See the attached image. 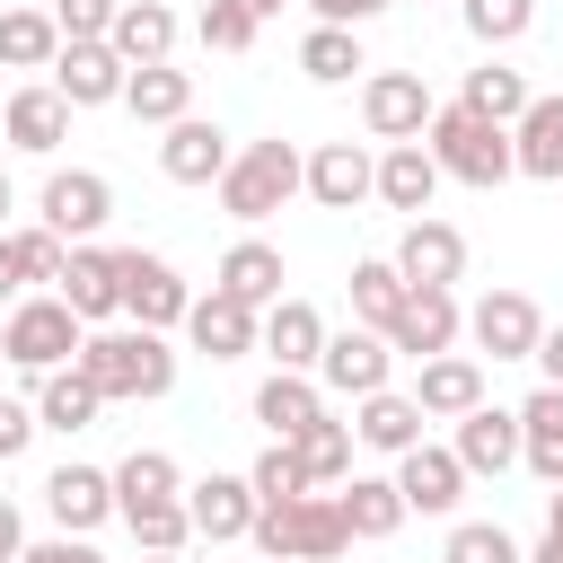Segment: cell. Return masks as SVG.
Masks as SVG:
<instances>
[{"mask_svg":"<svg viewBox=\"0 0 563 563\" xmlns=\"http://www.w3.org/2000/svg\"><path fill=\"white\" fill-rule=\"evenodd\" d=\"M79 369H88V387H97L106 405H114V396H167V387H176V352H167V334H150V325H106V334H88Z\"/></svg>","mask_w":563,"mask_h":563,"instance_id":"6da1fadb","label":"cell"},{"mask_svg":"<svg viewBox=\"0 0 563 563\" xmlns=\"http://www.w3.org/2000/svg\"><path fill=\"white\" fill-rule=\"evenodd\" d=\"M422 150L440 158V176H457V185H475V194H493L501 176H519L510 123H484V114H466V106H440L431 132H422Z\"/></svg>","mask_w":563,"mask_h":563,"instance_id":"7a4b0ae2","label":"cell"},{"mask_svg":"<svg viewBox=\"0 0 563 563\" xmlns=\"http://www.w3.org/2000/svg\"><path fill=\"white\" fill-rule=\"evenodd\" d=\"M273 563H334L343 545H352V519H343V501L334 493H299V501H273V510H255V528H246Z\"/></svg>","mask_w":563,"mask_h":563,"instance_id":"3957f363","label":"cell"},{"mask_svg":"<svg viewBox=\"0 0 563 563\" xmlns=\"http://www.w3.org/2000/svg\"><path fill=\"white\" fill-rule=\"evenodd\" d=\"M299 185H308V158H299L290 141H246V150L229 158V176H220V211H229V220H273Z\"/></svg>","mask_w":563,"mask_h":563,"instance_id":"277c9868","label":"cell"},{"mask_svg":"<svg viewBox=\"0 0 563 563\" xmlns=\"http://www.w3.org/2000/svg\"><path fill=\"white\" fill-rule=\"evenodd\" d=\"M88 352V334H79V317L62 308V299H18L9 308V334H0V361H18V369H35V378H53L62 361H79Z\"/></svg>","mask_w":563,"mask_h":563,"instance_id":"5b68a950","label":"cell"},{"mask_svg":"<svg viewBox=\"0 0 563 563\" xmlns=\"http://www.w3.org/2000/svg\"><path fill=\"white\" fill-rule=\"evenodd\" d=\"M114 290H123V317H132V325H150V334H167V325H185V317H194V290L176 282V264H167V255L123 246V255H114Z\"/></svg>","mask_w":563,"mask_h":563,"instance_id":"8992f818","label":"cell"},{"mask_svg":"<svg viewBox=\"0 0 563 563\" xmlns=\"http://www.w3.org/2000/svg\"><path fill=\"white\" fill-rule=\"evenodd\" d=\"M431 114H440V106H431V88H422L413 70H378V79L361 88V123H369L387 150H396V141H422Z\"/></svg>","mask_w":563,"mask_h":563,"instance_id":"52a82bcc","label":"cell"},{"mask_svg":"<svg viewBox=\"0 0 563 563\" xmlns=\"http://www.w3.org/2000/svg\"><path fill=\"white\" fill-rule=\"evenodd\" d=\"M466 334H475L493 361H537L545 317H537V299H519V290H484V299H475V317H466Z\"/></svg>","mask_w":563,"mask_h":563,"instance_id":"ba28073f","label":"cell"},{"mask_svg":"<svg viewBox=\"0 0 563 563\" xmlns=\"http://www.w3.org/2000/svg\"><path fill=\"white\" fill-rule=\"evenodd\" d=\"M106 211H114L106 176H88V167H62V176H44V229H53L62 246L97 238V229H106Z\"/></svg>","mask_w":563,"mask_h":563,"instance_id":"9c48e42d","label":"cell"},{"mask_svg":"<svg viewBox=\"0 0 563 563\" xmlns=\"http://www.w3.org/2000/svg\"><path fill=\"white\" fill-rule=\"evenodd\" d=\"M53 88H62V106H114V97L132 88V62H123L114 44H62Z\"/></svg>","mask_w":563,"mask_h":563,"instance_id":"30bf717a","label":"cell"},{"mask_svg":"<svg viewBox=\"0 0 563 563\" xmlns=\"http://www.w3.org/2000/svg\"><path fill=\"white\" fill-rule=\"evenodd\" d=\"M396 273H405L413 290H449V282L466 273V238H457L449 220H413V229L396 238Z\"/></svg>","mask_w":563,"mask_h":563,"instance_id":"8fae6325","label":"cell"},{"mask_svg":"<svg viewBox=\"0 0 563 563\" xmlns=\"http://www.w3.org/2000/svg\"><path fill=\"white\" fill-rule=\"evenodd\" d=\"M387 361H396V343H387V334H369V325H352V334H325L317 378H325V387H343V396H378V387H387Z\"/></svg>","mask_w":563,"mask_h":563,"instance_id":"7c38bea8","label":"cell"},{"mask_svg":"<svg viewBox=\"0 0 563 563\" xmlns=\"http://www.w3.org/2000/svg\"><path fill=\"white\" fill-rule=\"evenodd\" d=\"M185 510H194V537H211V545H229V537H246L255 528V484L246 475H202V484H185Z\"/></svg>","mask_w":563,"mask_h":563,"instance_id":"4fadbf2b","label":"cell"},{"mask_svg":"<svg viewBox=\"0 0 563 563\" xmlns=\"http://www.w3.org/2000/svg\"><path fill=\"white\" fill-rule=\"evenodd\" d=\"M158 167H167L176 185H220V176H229V132L202 123V114H185V123H167V141H158Z\"/></svg>","mask_w":563,"mask_h":563,"instance_id":"5bb4252c","label":"cell"},{"mask_svg":"<svg viewBox=\"0 0 563 563\" xmlns=\"http://www.w3.org/2000/svg\"><path fill=\"white\" fill-rule=\"evenodd\" d=\"M308 194H317L325 211H352V202L378 194V158H369L361 141H325V150L308 158Z\"/></svg>","mask_w":563,"mask_h":563,"instance_id":"9a60e30c","label":"cell"},{"mask_svg":"<svg viewBox=\"0 0 563 563\" xmlns=\"http://www.w3.org/2000/svg\"><path fill=\"white\" fill-rule=\"evenodd\" d=\"M44 510L62 519V537H88L97 519H114V475H97V466H53V475H44Z\"/></svg>","mask_w":563,"mask_h":563,"instance_id":"2e32d148","label":"cell"},{"mask_svg":"<svg viewBox=\"0 0 563 563\" xmlns=\"http://www.w3.org/2000/svg\"><path fill=\"white\" fill-rule=\"evenodd\" d=\"M387 343H396V352H413V361H440V352L457 343V299H449V290H405V308H396Z\"/></svg>","mask_w":563,"mask_h":563,"instance_id":"e0dca14e","label":"cell"},{"mask_svg":"<svg viewBox=\"0 0 563 563\" xmlns=\"http://www.w3.org/2000/svg\"><path fill=\"white\" fill-rule=\"evenodd\" d=\"M396 493H405V510H457V493H466V466H457V449H405L396 457Z\"/></svg>","mask_w":563,"mask_h":563,"instance_id":"ac0fdd59","label":"cell"},{"mask_svg":"<svg viewBox=\"0 0 563 563\" xmlns=\"http://www.w3.org/2000/svg\"><path fill=\"white\" fill-rule=\"evenodd\" d=\"M79 325H97V317H114L123 308V290H114V255L106 246H70V264H62V290H53Z\"/></svg>","mask_w":563,"mask_h":563,"instance_id":"d6986e66","label":"cell"},{"mask_svg":"<svg viewBox=\"0 0 563 563\" xmlns=\"http://www.w3.org/2000/svg\"><path fill=\"white\" fill-rule=\"evenodd\" d=\"M431 194H440V158H431L422 141H396V150L378 158V202L422 220V211H431Z\"/></svg>","mask_w":563,"mask_h":563,"instance_id":"ffe728a7","label":"cell"},{"mask_svg":"<svg viewBox=\"0 0 563 563\" xmlns=\"http://www.w3.org/2000/svg\"><path fill=\"white\" fill-rule=\"evenodd\" d=\"M185 334H194V352L238 361V352H255V308H246V299H229V290H211V299H194Z\"/></svg>","mask_w":563,"mask_h":563,"instance_id":"44dd1931","label":"cell"},{"mask_svg":"<svg viewBox=\"0 0 563 563\" xmlns=\"http://www.w3.org/2000/svg\"><path fill=\"white\" fill-rule=\"evenodd\" d=\"M264 352H273V369H317V361H325V317H317L308 299H273Z\"/></svg>","mask_w":563,"mask_h":563,"instance_id":"7402d4cb","label":"cell"},{"mask_svg":"<svg viewBox=\"0 0 563 563\" xmlns=\"http://www.w3.org/2000/svg\"><path fill=\"white\" fill-rule=\"evenodd\" d=\"M413 405H422V413H449V422H466V413L484 405V369H475L466 352H440V361H422V378H413Z\"/></svg>","mask_w":563,"mask_h":563,"instance_id":"603a6c76","label":"cell"},{"mask_svg":"<svg viewBox=\"0 0 563 563\" xmlns=\"http://www.w3.org/2000/svg\"><path fill=\"white\" fill-rule=\"evenodd\" d=\"M457 466H466V475H501V466H519V413L475 405V413L457 422Z\"/></svg>","mask_w":563,"mask_h":563,"instance_id":"cb8c5ba5","label":"cell"},{"mask_svg":"<svg viewBox=\"0 0 563 563\" xmlns=\"http://www.w3.org/2000/svg\"><path fill=\"white\" fill-rule=\"evenodd\" d=\"M510 150H519V176H563V97H528V114L510 123Z\"/></svg>","mask_w":563,"mask_h":563,"instance_id":"d4e9b609","label":"cell"},{"mask_svg":"<svg viewBox=\"0 0 563 563\" xmlns=\"http://www.w3.org/2000/svg\"><path fill=\"white\" fill-rule=\"evenodd\" d=\"M106 44H114L132 70H150V62H167V44H176V9H158V0H123Z\"/></svg>","mask_w":563,"mask_h":563,"instance_id":"484cf974","label":"cell"},{"mask_svg":"<svg viewBox=\"0 0 563 563\" xmlns=\"http://www.w3.org/2000/svg\"><path fill=\"white\" fill-rule=\"evenodd\" d=\"M211 290H229V299H246V308H273L282 299V255L264 246V238H238L229 255H220V282Z\"/></svg>","mask_w":563,"mask_h":563,"instance_id":"4316f807","label":"cell"},{"mask_svg":"<svg viewBox=\"0 0 563 563\" xmlns=\"http://www.w3.org/2000/svg\"><path fill=\"white\" fill-rule=\"evenodd\" d=\"M255 422H264L273 440H299L308 422H325V405H317V387H308L299 369H273V378L255 387Z\"/></svg>","mask_w":563,"mask_h":563,"instance_id":"83f0119b","label":"cell"},{"mask_svg":"<svg viewBox=\"0 0 563 563\" xmlns=\"http://www.w3.org/2000/svg\"><path fill=\"white\" fill-rule=\"evenodd\" d=\"M519 457H528L545 484H563V387H537V396L519 405Z\"/></svg>","mask_w":563,"mask_h":563,"instance_id":"f1b7e54d","label":"cell"},{"mask_svg":"<svg viewBox=\"0 0 563 563\" xmlns=\"http://www.w3.org/2000/svg\"><path fill=\"white\" fill-rule=\"evenodd\" d=\"M352 440H369V449H387V457H405V449H422V405L413 396H361V422H352Z\"/></svg>","mask_w":563,"mask_h":563,"instance_id":"f546056e","label":"cell"},{"mask_svg":"<svg viewBox=\"0 0 563 563\" xmlns=\"http://www.w3.org/2000/svg\"><path fill=\"white\" fill-rule=\"evenodd\" d=\"M176 493H185V475H176L167 449H132V457L114 466V519H123V510H150V501H176Z\"/></svg>","mask_w":563,"mask_h":563,"instance_id":"4dcf8cb0","label":"cell"},{"mask_svg":"<svg viewBox=\"0 0 563 563\" xmlns=\"http://www.w3.org/2000/svg\"><path fill=\"white\" fill-rule=\"evenodd\" d=\"M62 132H70V106H62V88H18L9 97V141L18 150H62Z\"/></svg>","mask_w":563,"mask_h":563,"instance_id":"1f68e13d","label":"cell"},{"mask_svg":"<svg viewBox=\"0 0 563 563\" xmlns=\"http://www.w3.org/2000/svg\"><path fill=\"white\" fill-rule=\"evenodd\" d=\"M405 273H396V255H369V264H352V317L369 325V334H387L396 325V308H405Z\"/></svg>","mask_w":563,"mask_h":563,"instance_id":"d6a6232c","label":"cell"},{"mask_svg":"<svg viewBox=\"0 0 563 563\" xmlns=\"http://www.w3.org/2000/svg\"><path fill=\"white\" fill-rule=\"evenodd\" d=\"M97 405H106V396L88 387V369H79V361H70V369H53V378L35 387V422H44V431H88V422H97Z\"/></svg>","mask_w":563,"mask_h":563,"instance_id":"836d02e7","label":"cell"},{"mask_svg":"<svg viewBox=\"0 0 563 563\" xmlns=\"http://www.w3.org/2000/svg\"><path fill=\"white\" fill-rule=\"evenodd\" d=\"M0 62L9 70H53L62 62V26L44 9H0Z\"/></svg>","mask_w":563,"mask_h":563,"instance_id":"e575fe53","label":"cell"},{"mask_svg":"<svg viewBox=\"0 0 563 563\" xmlns=\"http://www.w3.org/2000/svg\"><path fill=\"white\" fill-rule=\"evenodd\" d=\"M123 106H132L141 123H185V114H194V79H185V70H167V62H150V70H132Z\"/></svg>","mask_w":563,"mask_h":563,"instance_id":"d590c367","label":"cell"},{"mask_svg":"<svg viewBox=\"0 0 563 563\" xmlns=\"http://www.w3.org/2000/svg\"><path fill=\"white\" fill-rule=\"evenodd\" d=\"M334 501H343L352 537H396V528H405V493H396V484H378V475H352Z\"/></svg>","mask_w":563,"mask_h":563,"instance_id":"8d00e7d4","label":"cell"},{"mask_svg":"<svg viewBox=\"0 0 563 563\" xmlns=\"http://www.w3.org/2000/svg\"><path fill=\"white\" fill-rule=\"evenodd\" d=\"M457 106L484 114V123H519V114H528V79L501 70V62H484V70H466V97H457Z\"/></svg>","mask_w":563,"mask_h":563,"instance_id":"74e56055","label":"cell"},{"mask_svg":"<svg viewBox=\"0 0 563 563\" xmlns=\"http://www.w3.org/2000/svg\"><path fill=\"white\" fill-rule=\"evenodd\" d=\"M299 70L334 88V79H352V70H369V62H361V35H352V26H308V44H299Z\"/></svg>","mask_w":563,"mask_h":563,"instance_id":"f35d334b","label":"cell"},{"mask_svg":"<svg viewBox=\"0 0 563 563\" xmlns=\"http://www.w3.org/2000/svg\"><path fill=\"white\" fill-rule=\"evenodd\" d=\"M290 449H299L308 484H334V475H352V422H308Z\"/></svg>","mask_w":563,"mask_h":563,"instance_id":"ab89813d","label":"cell"},{"mask_svg":"<svg viewBox=\"0 0 563 563\" xmlns=\"http://www.w3.org/2000/svg\"><path fill=\"white\" fill-rule=\"evenodd\" d=\"M246 484H255V501L273 510V501H299V493H308V466H299V449H290V440H273V449L255 457V475H246Z\"/></svg>","mask_w":563,"mask_h":563,"instance_id":"60d3db41","label":"cell"},{"mask_svg":"<svg viewBox=\"0 0 563 563\" xmlns=\"http://www.w3.org/2000/svg\"><path fill=\"white\" fill-rule=\"evenodd\" d=\"M123 528H132L150 554H185V537H194V510H185V501H150V510H123Z\"/></svg>","mask_w":563,"mask_h":563,"instance_id":"b9f144b4","label":"cell"},{"mask_svg":"<svg viewBox=\"0 0 563 563\" xmlns=\"http://www.w3.org/2000/svg\"><path fill=\"white\" fill-rule=\"evenodd\" d=\"M440 563H528V554H519L493 519H466V528H449V554H440Z\"/></svg>","mask_w":563,"mask_h":563,"instance_id":"7bdbcfd3","label":"cell"},{"mask_svg":"<svg viewBox=\"0 0 563 563\" xmlns=\"http://www.w3.org/2000/svg\"><path fill=\"white\" fill-rule=\"evenodd\" d=\"M255 26H264V18H255L246 0H211V9H202V44H211V53H246Z\"/></svg>","mask_w":563,"mask_h":563,"instance_id":"ee69618b","label":"cell"},{"mask_svg":"<svg viewBox=\"0 0 563 563\" xmlns=\"http://www.w3.org/2000/svg\"><path fill=\"white\" fill-rule=\"evenodd\" d=\"M114 9L123 0H53V26H62V44H106L114 35Z\"/></svg>","mask_w":563,"mask_h":563,"instance_id":"f6af8a7d","label":"cell"},{"mask_svg":"<svg viewBox=\"0 0 563 563\" xmlns=\"http://www.w3.org/2000/svg\"><path fill=\"white\" fill-rule=\"evenodd\" d=\"M528 18H537V0H466V26H475L484 44H519Z\"/></svg>","mask_w":563,"mask_h":563,"instance_id":"bcb514c9","label":"cell"},{"mask_svg":"<svg viewBox=\"0 0 563 563\" xmlns=\"http://www.w3.org/2000/svg\"><path fill=\"white\" fill-rule=\"evenodd\" d=\"M18 264H26V282H62V264H70V246H62L53 229H18Z\"/></svg>","mask_w":563,"mask_h":563,"instance_id":"7dc6e473","label":"cell"},{"mask_svg":"<svg viewBox=\"0 0 563 563\" xmlns=\"http://www.w3.org/2000/svg\"><path fill=\"white\" fill-rule=\"evenodd\" d=\"M44 422H35V405H18V396H0V457H26V440H35Z\"/></svg>","mask_w":563,"mask_h":563,"instance_id":"c3c4849f","label":"cell"},{"mask_svg":"<svg viewBox=\"0 0 563 563\" xmlns=\"http://www.w3.org/2000/svg\"><path fill=\"white\" fill-rule=\"evenodd\" d=\"M18 563H106V554H97L88 537H44V545H26Z\"/></svg>","mask_w":563,"mask_h":563,"instance_id":"681fc988","label":"cell"},{"mask_svg":"<svg viewBox=\"0 0 563 563\" xmlns=\"http://www.w3.org/2000/svg\"><path fill=\"white\" fill-rule=\"evenodd\" d=\"M317 9V26H361V18H378L387 0H308Z\"/></svg>","mask_w":563,"mask_h":563,"instance_id":"f907efd6","label":"cell"},{"mask_svg":"<svg viewBox=\"0 0 563 563\" xmlns=\"http://www.w3.org/2000/svg\"><path fill=\"white\" fill-rule=\"evenodd\" d=\"M18 554H26V528H18V501L0 493V563H18Z\"/></svg>","mask_w":563,"mask_h":563,"instance_id":"816d5d0a","label":"cell"},{"mask_svg":"<svg viewBox=\"0 0 563 563\" xmlns=\"http://www.w3.org/2000/svg\"><path fill=\"white\" fill-rule=\"evenodd\" d=\"M26 290V264H18V238H0V299Z\"/></svg>","mask_w":563,"mask_h":563,"instance_id":"f5cc1de1","label":"cell"},{"mask_svg":"<svg viewBox=\"0 0 563 563\" xmlns=\"http://www.w3.org/2000/svg\"><path fill=\"white\" fill-rule=\"evenodd\" d=\"M537 369H545V387H563V325L537 343Z\"/></svg>","mask_w":563,"mask_h":563,"instance_id":"db71d44e","label":"cell"},{"mask_svg":"<svg viewBox=\"0 0 563 563\" xmlns=\"http://www.w3.org/2000/svg\"><path fill=\"white\" fill-rule=\"evenodd\" d=\"M528 563H563V537H554V528H545V545H537V554H528Z\"/></svg>","mask_w":563,"mask_h":563,"instance_id":"11a10c76","label":"cell"},{"mask_svg":"<svg viewBox=\"0 0 563 563\" xmlns=\"http://www.w3.org/2000/svg\"><path fill=\"white\" fill-rule=\"evenodd\" d=\"M545 528H554V537H563V493H554V519H545Z\"/></svg>","mask_w":563,"mask_h":563,"instance_id":"9f6ffc18","label":"cell"},{"mask_svg":"<svg viewBox=\"0 0 563 563\" xmlns=\"http://www.w3.org/2000/svg\"><path fill=\"white\" fill-rule=\"evenodd\" d=\"M246 9H255V18H273V9H282V0H246Z\"/></svg>","mask_w":563,"mask_h":563,"instance_id":"6f0895ef","label":"cell"},{"mask_svg":"<svg viewBox=\"0 0 563 563\" xmlns=\"http://www.w3.org/2000/svg\"><path fill=\"white\" fill-rule=\"evenodd\" d=\"M0 220H9V176H0Z\"/></svg>","mask_w":563,"mask_h":563,"instance_id":"680465c9","label":"cell"},{"mask_svg":"<svg viewBox=\"0 0 563 563\" xmlns=\"http://www.w3.org/2000/svg\"><path fill=\"white\" fill-rule=\"evenodd\" d=\"M141 563H185V554H141Z\"/></svg>","mask_w":563,"mask_h":563,"instance_id":"91938a15","label":"cell"}]
</instances>
